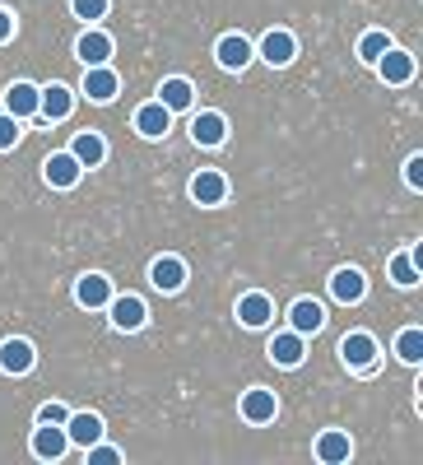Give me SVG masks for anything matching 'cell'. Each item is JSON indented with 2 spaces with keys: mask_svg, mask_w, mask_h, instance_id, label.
<instances>
[{
  "mask_svg": "<svg viewBox=\"0 0 423 465\" xmlns=\"http://www.w3.org/2000/svg\"><path fill=\"white\" fill-rule=\"evenodd\" d=\"M339 359H344V368H354V372H372L377 368V340L368 331H349L339 340Z\"/></svg>",
  "mask_w": 423,
  "mask_h": 465,
  "instance_id": "obj_1",
  "label": "cell"
},
{
  "mask_svg": "<svg viewBox=\"0 0 423 465\" xmlns=\"http://www.w3.org/2000/svg\"><path fill=\"white\" fill-rule=\"evenodd\" d=\"M107 317H112V326L117 331H140L144 322H149V307H144V298L140 293H112L107 298Z\"/></svg>",
  "mask_w": 423,
  "mask_h": 465,
  "instance_id": "obj_2",
  "label": "cell"
},
{
  "mask_svg": "<svg viewBox=\"0 0 423 465\" xmlns=\"http://www.w3.org/2000/svg\"><path fill=\"white\" fill-rule=\"evenodd\" d=\"M214 61H219L223 70H247V65L256 61V47L247 43L242 33H223L219 43H214Z\"/></svg>",
  "mask_w": 423,
  "mask_h": 465,
  "instance_id": "obj_3",
  "label": "cell"
},
{
  "mask_svg": "<svg viewBox=\"0 0 423 465\" xmlns=\"http://www.w3.org/2000/svg\"><path fill=\"white\" fill-rule=\"evenodd\" d=\"M33 363H37V349H33V340H24V335H10L5 344H0V372L24 377V372H33Z\"/></svg>",
  "mask_w": 423,
  "mask_h": 465,
  "instance_id": "obj_4",
  "label": "cell"
},
{
  "mask_svg": "<svg viewBox=\"0 0 423 465\" xmlns=\"http://www.w3.org/2000/svg\"><path fill=\"white\" fill-rule=\"evenodd\" d=\"M117 89H122V80H117V70H112V65H84L80 94L89 103H112V98H117Z\"/></svg>",
  "mask_w": 423,
  "mask_h": 465,
  "instance_id": "obj_5",
  "label": "cell"
},
{
  "mask_svg": "<svg viewBox=\"0 0 423 465\" xmlns=\"http://www.w3.org/2000/svg\"><path fill=\"white\" fill-rule=\"evenodd\" d=\"M256 56L265 61V65H289L293 56H298V37L289 33V28H271L261 37V47H256Z\"/></svg>",
  "mask_w": 423,
  "mask_h": 465,
  "instance_id": "obj_6",
  "label": "cell"
},
{
  "mask_svg": "<svg viewBox=\"0 0 423 465\" xmlns=\"http://www.w3.org/2000/svg\"><path fill=\"white\" fill-rule=\"evenodd\" d=\"M28 447H33V456H37V460H61V456H65V447H70L65 423H37Z\"/></svg>",
  "mask_w": 423,
  "mask_h": 465,
  "instance_id": "obj_7",
  "label": "cell"
},
{
  "mask_svg": "<svg viewBox=\"0 0 423 465\" xmlns=\"http://www.w3.org/2000/svg\"><path fill=\"white\" fill-rule=\"evenodd\" d=\"M372 65H377V74H381L387 84H409V80H414V56H409L405 47H396V43L381 52Z\"/></svg>",
  "mask_w": 423,
  "mask_h": 465,
  "instance_id": "obj_8",
  "label": "cell"
},
{
  "mask_svg": "<svg viewBox=\"0 0 423 465\" xmlns=\"http://www.w3.org/2000/svg\"><path fill=\"white\" fill-rule=\"evenodd\" d=\"M223 196H228V177H223V173L201 168L196 177H191V201H196V205L214 210V205H223Z\"/></svg>",
  "mask_w": 423,
  "mask_h": 465,
  "instance_id": "obj_9",
  "label": "cell"
},
{
  "mask_svg": "<svg viewBox=\"0 0 423 465\" xmlns=\"http://www.w3.org/2000/svg\"><path fill=\"white\" fill-rule=\"evenodd\" d=\"M289 331H298L302 340L317 335V331H326V307H321L317 298H298V302L289 307Z\"/></svg>",
  "mask_w": 423,
  "mask_h": 465,
  "instance_id": "obj_10",
  "label": "cell"
},
{
  "mask_svg": "<svg viewBox=\"0 0 423 465\" xmlns=\"http://www.w3.org/2000/svg\"><path fill=\"white\" fill-rule=\"evenodd\" d=\"M103 433H107V429H103V414H93V410H70V419H65V438H70L74 447H93Z\"/></svg>",
  "mask_w": 423,
  "mask_h": 465,
  "instance_id": "obj_11",
  "label": "cell"
},
{
  "mask_svg": "<svg viewBox=\"0 0 423 465\" xmlns=\"http://www.w3.org/2000/svg\"><path fill=\"white\" fill-rule=\"evenodd\" d=\"M363 293H368L363 270H354V265H339L335 275H330V298H335V302L354 307V302H363Z\"/></svg>",
  "mask_w": 423,
  "mask_h": 465,
  "instance_id": "obj_12",
  "label": "cell"
},
{
  "mask_svg": "<svg viewBox=\"0 0 423 465\" xmlns=\"http://www.w3.org/2000/svg\"><path fill=\"white\" fill-rule=\"evenodd\" d=\"M149 284L159 289V293H177L186 284V261L182 256H159V261H149Z\"/></svg>",
  "mask_w": 423,
  "mask_h": 465,
  "instance_id": "obj_13",
  "label": "cell"
},
{
  "mask_svg": "<svg viewBox=\"0 0 423 465\" xmlns=\"http://www.w3.org/2000/svg\"><path fill=\"white\" fill-rule=\"evenodd\" d=\"M70 112H74V94H70L65 84L37 89V116H43V122H65Z\"/></svg>",
  "mask_w": 423,
  "mask_h": 465,
  "instance_id": "obj_14",
  "label": "cell"
},
{
  "mask_svg": "<svg viewBox=\"0 0 423 465\" xmlns=\"http://www.w3.org/2000/svg\"><path fill=\"white\" fill-rule=\"evenodd\" d=\"M43 177H47V186H56V191H70L74 182L84 177V168H80V159L65 149V153H52V159L43 163Z\"/></svg>",
  "mask_w": 423,
  "mask_h": 465,
  "instance_id": "obj_15",
  "label": "cell"
},
{
  "mask_svg": "<svg viewBox=\"0 0 423 465\" xmlns=\"http://www.w3.org/2000/svg\"><path fill=\"white\" fill-rule=\"evenodd\" d=\"M107 298H112V280H107V275H98V270H89V275L74 280V302L89 307V312L107 307Z\"/></svg>",
  "mask_w": 423,
  "mask_h": 465,
  "instance_id": "obj_16",
  "label": "cell"
},
{
  "mask_svg": "<svg viewBox=\"0 0 423 465\" xmlns=\"http://www.w3.org/2000/svg\"><path fill=\"white\" fill-rule=\"evenodd\" d=\"M271 317H275V302H271V293H242V298H238V322H242L247 331L271 326Z\"/></svg>",
  "mask_w": 423,
  "mask_h": 465,
  "instance_id": "obj_17",
  "label": "cell"
},
{
  "mask_svg": "<svg viewBox=\"0 0 423 465\" xmlns=\"http://www.w3.org/2000/svg\"><path fill=\"white\" fill-rule=\"evenodd\" d=\"M74 56H80L84 65H107V61H112V37L89 24V28L80 33V43H74Z\"/></svg>",
  "mask_w": 423,
  "mask_h": 465,
  "instance_id": "obj_18",
  "label": "cell"
},
{
  "mask_svg": "<svg viewBox=\"0 0 423 465\" xmlns=\"http://www.w3.org/2000/svg\"><path fill=\"white\" fill-rule=\"evenodd\" d=\"M168 126H172V112L153 98V103H144L140 112H135V131L144 135V140H163L168 135Z\"/></svg>",
  "mask_w": 423,
  "mask_h": 465,
  "instance_id": "obj_19",
  "label": "cell"
},
{
  "mask_svg": "<svg viewBox=\"0 0 423 465\" xmlns=\"http://www.w3.org/2000/svg\"><path fill=\"white\" fill-rule=\"evenodd\" d=\"M191 140L205 144V149L223 144V140H228V122H223V112H196V116H191Z\"/></svg>",
  "mask_w": 423,
  "mask_h": 465,
  "instance_id": "obj_20",
  "label": "cell"
},
{
  "mask_svg": "<svg viewBox=\"0 0 423 465\" xmlns=\"http://www.w3.org/2000/svg\"><path fill=\"white\" fill-rule=\"evenodd\" d=\"M238 410H242L247 423H271V419L280 414V401H275V391H265V386H251Z\"/></svg>",
  "mask_w": 423,
  "mask_h": 465,
  "instance_id": "obj_21",
  "label": "cell"
},
{
  "mask_svg": "<svg viewBox=\"0 0 423 465\" xmlns=\"http://www.w3.org/2000/svg\"><path fill=\"white\" fill-rule=\"evenodd\" d=\"M70 153L80 159V168H98L103 159H107V140L98 135V131H80L70 140Z\"/></svg>",
  "mask_w": 423,
  "mask_h": 465,
  "instance_id": "obj_22",
  "label": "cell"
},
{
  "mask_svg": "<svg viewBox=\"0 0 423 465\" xmlns=\"http://www.w3.org/2000/svg\"><path fill=\"white\" fill-rule=\"evenodd\" d=\"M5 112H10V116H19V122L37 116V84H28V80H15V84L5 89Z\"/></svg>",
  "mask_w": 423,
  "mask_h": 465,
  "instance_id": "obj_23",
  "label": "cell"
},
{
  "mask_svg": "<svg viewBox=\"0 0 423 465\" xmlns=\"http://www.w3.org/2000/svg\"><path fill=\"white\" fill-rule=\"evenodd\" d=\"M349 456H354V442H349V433L326 429V433L317 438V460H326V465H339V460H349Z\"/></svg>",
  "mask_w": 423,
  "mask_h": 465,
  "instance_id": "obj_24",
  "label": "cell"
},
{
  "mask_svg": "<svg viewBox=\"0 0 423 465\" xmlns=\"http://www.w3.org/2000/svg\"><path fill=\"white\" fill-rule=\"evenodd\" d=\"M265 354H271V363H280V368H298V363H302V335H298V331L275 335Z\"/></svg>",
  "mask_w": 423,
  "mask_h": 465,
  "instance_id": "obj_25",
  "label": "cell"
},
{
  "mask_svg": "<svg viewBox=\"0 0 423 465\" xmlns=\"http://www.w3.org/2000/svg\"><path fill=\"white\" fill-rule=\"evenodd\" d=\"M159 103L168 112H186L191 103H196V89H191V80H182V74H172V80L159 84Z\"/></svg>",
  "mask_w": 423,
  "mask_h": 465,
  "instance_id": "obj_26",
  "label": "cell"
},
{
  "mask_svg": "<svg viewBox=\"0 0 423 465\" xmlns=\"http://www.w3.org/2000/svg\"><path fill=\"white\" fill-rule=\"evenodd\" d=\"M396 359L409 363V368L423 363V331H418V326H405V331L396 335Z\"/></svg>",
  "mask_w": 423,
  "mask_h": 465,
  "instance_id": "obj_27",
  "label": "cell"
},
{
  "mask_svg": "<svg viewBox=\"0 0 423 465\" xmlns=\"http://www.w3.org/2000/svg\"><path fill=\"white\" fill-rule=\"evenodd\" d=\"M387 47H391V33H381V28H372V33H363V37H359V56H363L368 65H372L381 52H387Z\"/></svg>",
  "mask_w": 423,
  "mask_h": 465,
  "instance_id": "obj_28",
  "label": "cell"
},
{
  "mask_svg": "<svg viewBox=\"0 0 423 465\" xmlns=\"http://www.w3.org/2000/svg\"><path fill=\"white\" fill-rule=\"evenodd\" d=\"M391 280H396L400 289H414V284H418V265H414V256H409V252L391 256Z\"/></svg>",
  "mask_w": 423,
  "mask_h": 465,
  "instance_id": "obj_29",
  "label": "cell"
},
{
  "mask_svg": "<svg viewBox=\"0 0 423 465\" xmlns=\"http://www.w3.org/2000/svg\"><path fill=\"white\" fill-rule=\"evenodd\" d=\"M107 5H112V0H70L74 19H84V24H98V19H107Z\"/></svg>",
  "mask_w": 423,
  "mask_h": 465,
  "instance_id": "obj_30",
  "label": "cell"
},
{
  "mask_svg": "<svg viewBox=\"0 0 423 465\" xmlns=\"http://www.w3.org/2000/svg\"><path fill=\"white\" fill-rule=\"evenodd\" d=\"M84 456H89V465H117V460H122V451H117V447H107L103 438H98L93 447H84Z\"/></svg>",
  "mask_w": 423,
  "mask_h": 465,
  "instance_id": "obj_31",
  "label": "cell"
},
{
  "mask_svg": "<svg viewBox=\"0 0 423 465\" xmlns=\"http://www.w3.org/2000/svg\"><path fill=\"white\" fill-rule=\"evenodd\" d=\"M19 144V116L0 112V149H15Z\"/></svg>",
  "mask_w": 423,
  "mask_h": 465,
  "instance_id": "obj_32",
  "label": "cell"
},
{
  "mask_svg": "<svg viewBox=\"0 0 423 465\" xmlns=\"http://www.w3.org/2000/svg\"><path fill=\"white\" fill-rule=\"evenodd\" d=\"M37 423H65L70 419V410L61 405V401H47V405H37V414H33Z\"/></svg>",
  "mask_w": 423,
  "mask_h": 465,
  "instance_id": "obj_33",
  "label": "cell"
},
{
  "mask_svg": "<svg viewBox=\"0 0 423 465\" xmlns=\"http://www.w3.org/2000/svg\"><path fill=\"white\" fill-rule=\"evenodd\" d=\"M405 182L414 191H423V153H409V163H405Z\"/></svg>",
  "mask_w": 423,
  "mask_h": 465,
  "instance_id": "obj_34",
  "label": "cell"
},
{
  "mask_svg": "<svg viewBox=\"0 0 423 465\" xmlns=\"http://www.w3.org/2000/svg\"><path fill=\"white\" fill-rule=\"evenodd\" d=\"M10 37H15V15L0 10V43H10Z\"/></svg>",
  "mask_w": 423,
  "mask_h": 465,
  "instance_id": "obj_35",
  "label": "cell"
}]
</instances>
